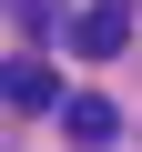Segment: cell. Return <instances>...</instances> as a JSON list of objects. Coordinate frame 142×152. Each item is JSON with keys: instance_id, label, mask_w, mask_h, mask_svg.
<instances>
[{"instance_id": "6da1fadb", "label": "cell", "mask_w": 142, "mask_h": 152, "mask_svg": "<svg viewBox=\"0 0 142 152\" xmlns=\"http://www.w3.org/2000/svg\"><path fill=\"white\" fill-rule=\"evenodd\" d=\"M122 41H132V10H122V0L71 10V51H81V61H122Z\"/></svg>"}, {"instance_id": "7a4b0ae2", "label": "cell", "mask_w": 142, "mask_h": 152, "mask_svg": "<svg viewBox=\"0 0 142 152\" xmlns=\"http://www.w3.org/2000/svg\"><path fill=\"white\" fill-rule=\"evenodd\" d=\"M0 102H10V112H51L61 102V71L51 61H10V71H0Z\"/></svg>"}, {"instance_id": "3957f363", "label": "cell", "mask_w": 142, "mask_h": 152, "mask_svg": "<svg viewBox=\"0 0 142 152\" xmlns=\"http://www.w3.org/2000/svg\"><path fill=\"white\" fill-rule=\"evenodd\" d=\"M61 122H71V142H81V152H102V142L122 132V112H112L102 91H71V102H61Z\"/></svg>"}]
</instances>
